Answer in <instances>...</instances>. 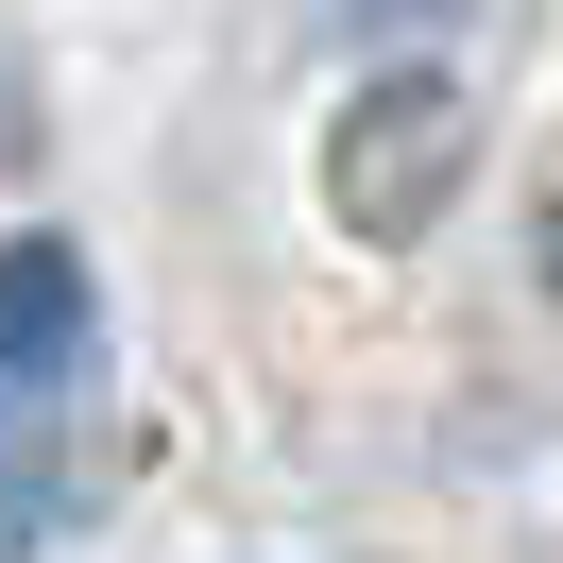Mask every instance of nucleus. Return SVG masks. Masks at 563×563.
Instances as JSON below:
<instances>
[{
  "label": "nucleus",
  "instance_id": "nucleus-1",
  "mask_svg": "<svg viewBox=\"0 0 563 563\" xmlns=\"http://www.w3.org/2000/svg\"><path fill=\"white\" fill-rule=\"evenodd\" d=\"M86 342H103L86 256H69V240H0V393H18V410H35V393H69Z\"/></svg>",
  "mask_w": 563,
  "mask_h": 563
},
{
  "label": "nucleus",
  "instance_id": "nucleus-2",
  "mask_svg": "<svg viewBox=\"0 0 563 563\" xmlns=\"http://www.w3.org/2000/svg\"><path fill=\"white\" fill-rule=\"evenodd\" d=\"M427 137H444V86H393V103H358V120H342L324 188H342L358 222H427Z\"/></svg>",
  "mask_w": 563,
  "mask_h": 563
},
{
  "label": "nucleus",
  "instance_id": "nucleus-3",
  "mask_svg": "<svg viewBox=\"0 0 563 563\" xmlns=\"http://www.w3.org/2000/svg\"><path fill=\"white\" fill-rule=\"evenodd\" d=\"M0 410H18V393H0ZM52 512H69V444H35V427H0V563L35 547Z\"/></svg>",
  "mask_w": 563,
  "mask_h": 563
},
{
  "label": "nucleus",
  "instance_id": "nucleus-4",
  "mask_svg": "<svg viewBox=\"0 0 563 563\" xmlns=\"http://www.w3.org/2000/svg\"><path fill=\"white\" fill-rule=\"evenodd\" d=\"M358 52H410V35H444V0H324Z\"/></svg>",
  "mask_w": 563,
  "mask_h": 563
}]
</instances>
